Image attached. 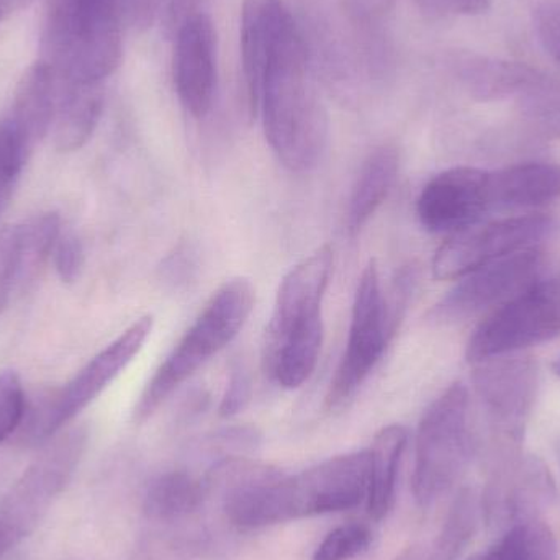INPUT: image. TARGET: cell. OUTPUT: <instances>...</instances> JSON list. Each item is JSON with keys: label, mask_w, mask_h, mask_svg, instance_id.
Masks as SVG:
<instances>
[{"label": "cell", "mask_w": 560, "mask_h": 560, "mask_svg": "<svg viewBox=\"0 0 560 560\" xmlns=\"http://www.w3.org/2000/svg\"><path fill=\"white\" fill-rule=\"evenodd\" d=\"M127 16L117 0H52L45 61L59 81L104 84L124 56Z\"/></svg>", "instance_id": "3"}, {"label": "cell", "mask_w": 560, "mask_h": 560, "mask_svg": "<svg viewBox=\"0 0 560 560\" xmlns=\"http://www.w3.org/2000/svg\"><path fill=\"white\" fill-rule=\"evenodd\" d=\"M542 255L538 248L515 253L464 276L431 310V322L456 325L497 308L539 279Z\"/></svg>", "instance_id": "11"}, {"label": "cell", "mask_w": 560, "mask_h": 560, "mask_svg": "<svg viewBox=\"0 0 560 560\" xmlns=\"http://www.w3.org/2000/svg\"><path fill=\"white\" fill-rule=\"evenodd\" d=\"M323 315L293 326L278 338H266L265 371L279 387L293 390L302 387L318 364L322 352Z\"/></svg>", "instance_id": "18"}, {"label": "cell", "mask_w": 560, "mask_h": 560, "mask_svg": "<svg viewBox=\"0 0 560 560\" xmlns=\"http://www.w3.org/2000/svg\"><path fill=\"white\" fill-rule=\"evenodd\" d=\"M56 112L55 144L61 153L81 150L97 128L104 112V85L62 82Z\"/></svg>", "instance_id": "21"}, {"label": "cell", "mask_w": 560, "mask_h": 560, "mask_svg": "<svg viewBox=\"0 0 560 560\" xmlns=\"http://www.w3.org/2000/svg\"><path fill=\"white\" fill-rule=\"evenodd\" d=\"M59 94L58 75L45 59L26 69L16 88L9 120L32 150L55 124Z\"/></svg>", "instance_id": "19"}, {"label": "cell", "mask_w": 560, "mask_h": 560, "mask_svg": "<svg viewBox=\"0 0 560 560\" xmlns=\"http://www.w3.org/2000/svg\"><path fill=\"white\" fill-rule=\"evenodd\" d=\"M258 112L266 140L283 167L305 173L319 163L328 143V115L299 28L290 33L262 74Z\"/></svg>", "instance_id": "2"}, {"label": "cell", "mask_w": 560, "mask_h": 560, "mask_svg": "<svg viewBox=\"0 0 560 560\" xmlns=\"http://www.w3.org/2000/svg\"><path fill=\"white\" fill-rule=\"evenodd\" d=\"M559 456H560V447H559Z\"/></svg>", "instance_id": "42"}, {"label": "cell", "mask_w": 560, "mask_h": 560, "mask_svg": "<svg viewBox=\"0 0 560 560\" xmlns=\"http://www.w3.org/2000/svg\"><path fill=\"white\" fill-rule=\"evenodd\" d=\"M480 510V502L472 490H463L454 500L443 532L434 545V560H456L464 551L477 528V513Z\"/></svg>", "instance_id": "28"}, {"label": "cell", "mask_w": 560, "mask_h": 560, "mask_svg": "<svg viewBox=\"0 0 560 560\" xmlns=\"http://www.w3.org/2000/svg\"><path fill=\"white\" fill-rule=\"evenodd\" d=\"M32 148L23 140L12 121L0 125V213L5 209L22 174Z\"/></svg>", "instance_id": "29"}, {"label": "cell", "mask_w": 560, "mask_h": 560, "mask_svg": "<svg viewBox=\"0 0 560 560\" xmlns=\"http://www.w3.org/2000/svg\"><path fill=\"white\" fill-rule=\"evenodd\" d=\"M151 329L153 316H141L104 351L91 359L65 387L43 395L30 410L26 408L20 440L28 446L51 441L131 364L150 338Z\"/></svg>", "instance_id": "8"}, {"label": "cell", "mask_w": 560, "mask_h": 560, "mask_svg": "<svg viewBox=\"0 0 560 560\" xmlns=\"http://www.w3.org/2000/svg\"><path fill=\"white\" fill-rule=\"evenodd\" d=\"M217 81V32L212 20L197 12L177 26L174 48V85L187 114L194 118L209 115Z\"/></svg>", "instance_id": "15"}, {"label": "cell", "mask_w": 560, "mask_h": 560, "mask_svg": "<svg viewBox=\"0 0 560 560\" xmlns=\"http://www.w3.org/2000/svg\"><path fill=\"white\" fill-rule=\"evenodd\" d=\"M555 493L551 472L538 457L510 454L493 470L480 499V512L490 526L505 532L516 523L539 518Z\"/></svg>", "instance_id": "13"}, {"label": "cell", "mask_w": 560, "mask_h": 560, "mask_svg": "<svg viewBox=\"0 0 560 560\" xmlns=\"http://www.w3.org/2000/svg\"><path fill=\"white\" fill-rule=\"evenodd\" d=\"M299 28L283 0H245L242 9L243 84L246 105L252 117L258 114L259 84L272 56Z\"/></svg>", "instance_id": "16"}, {"label": "cell", "mask_w": 560, "mask_h": 560, "mask_svg": "<svg viewBox=\"0 0 560 560\" xmlns=\"http://www.w3.org/2000/svg\"><path fill=\"white\" fill-rule=\"evenodd\" d=\"M492 210L490 173L477 167L443 171L421 190L417 215L427 232L453 235Z\"/></svg>", "instance_id": "14"}, {"label": "cell", "mask_w": 560, "mask_h": 560, "mask_svg": "<svg viewBox=\"0 0 560 560\" xmlns=\"http://www.w3.org/2000/svg\"><path fill=\"white\" fill-rule=\"evenodd\" d=\"M408 444V431L400 424L382 428L375 434L369 450L371 472H369L368 509L375 522L390 513L397 490L398 470Z\"/></svg>", "instance_id": "23"}, {"label": "cell", "mask_w": 560, "mask_h": 560, "mask_svg": "<svg viewBox=\"0 0 560 560\" xmlns=\"http://www.w3.org/2000/svg\"><path fill=\"white\" fill-rule=\"evenodd\" d=\"M413 287L415 272L404 269L387 299L382 292L377 265L371 261L365 266L352 302L345 354L326 395L329 410H342L368 381L397 332Z\"/></svg>", "instance_id": "4"}, {"label": "cell", "mask_w": 560, "mask_h": 560, "mask_svg": "<svg viewBox=\"0 0 560 560\" xmlns=\"http://www.w3.org/2000/svg\"><path fill=\"white\" fill-rule=\"evenodd\" d=\"M560 332V279H538L492 310L467 342L477 365L542 345Z\"/></svg>", "instance_id": "9"}, {"label": "cell", "mask_w": 560, "mask_h": 560, "mask_svg": "<svg viewBox=\"0 0 560 560\" xmlns=\"http://www.w3.org/2000/svg\"><path fill=\"white\" fill-rule=\"evenodd\" d=\"M535 28L545 51L560 65V3L539 7Z\"/></svg>", "instance_id": "35"}, {"label": "cell", "mask_w": 560, "mask_h": 560, "mask_svg": "<svg viewBox=\"0 0 560 560\" xmlns=\"http://www.w3.org/2000/svg\"><path fill=\"white\" fill-rule=\"evenodd\" d=\"M470 560H558V542L541 518L510 526L495 545Z\"/></svg>", "instance_id": "27"}, {"label": "cell", "mask_w": 560, "mask_h": 560, "mask_svg": "<svg viewBox=\"0 0 560 560\" xmlns=\"http://www.w3.org/2000/svg\"><path fill=\"white\" fill-rule=\"evenodd\" d=\"M368 451L336 456L295 476L278 472L236 493L233 525L243 532L355 509L368 500Z\"/></svg>", "instance_id": "1"}, {"label": "cell", "mask_w": 560, "mask_h": 560, "mask_svg": "<svg viewBox=\"0 0 560 560\" xmlns=\"http://www.w3.org/2000/svg\"><path fill=\"white\" fill-rule=\"evenodd\" d=\"M255 289L246 279L223 283L144 387L135 420L143 423L190 375L226 348L248 322Z\"/></svg>", "instance_id": "5"}, {"label": "cell", "mask_w": 560, "mask_h": 560, "mask_svg": "<svg viewBox=\"0 0 560 560\" xmlns=\"http://www.w3.org/2000/svg\"><path fill=\"white\" fill-rule=\"evenodd\" d=\"M52 259H55L56 272L62 282H75L84 266V246L81 240L72 233L59 236L52 252Z\"/></svg>", "instance_id": "33"}, {"label": "cell", "mask_w": 560, "mask_h": 560, "mask_svg": "<svg viewBox=\"0 0 560 560\" xmlns=\"http://www.w3.org/2000/svg\"><path fill=\"white\" fill-rule=\"evenodd\" d=\"M472 451L469 390L457 382L428 407L418 424L411 486L421 509L456 486Z\"/></svg>", "instance_id": "6"}, {"label": "cell", "mask_w": 560, "mask_h": 560, "mask_svg": "<svg viewBox=\"0 0 560 560\" xmlns=\"http://www.w3.org/2000/svg\"><path fill=\"white\" fill-rule=\"evenodd\" d=\"M552 369H555L556 375H559L560 377V355L556 359L555 364H552Z\"/></svg>", "instance_id": "39"}, {"label": "cell", "mask_w": 560, "mask_h": 560, "mask_svg": "<svg viewBox=\"0 0 560 560\" xmlns=\"http://www.w3.org/2000/svg\"><path fill=\"white\" fill-rule=\"evenodd\" d=\"M16 282V225L0 230V315L9 305Z\"/></svg>", "instance_id": "32"}, {"label": "cell", "mask_w": 560, "mask_h": 560, "mask_svg": "<svg viewBox=\"0 0 560 560\" xmlns=\"http://www.w3.org/2000/svg\"><path fill=\"white\" fill-rule=\"evenodd\" d=\"M203 0H167V16L171 25L176 28L184 20L199 12V5Z\"/></svg>", "instance_id": "37"}, {"label": "cell", "mask_w": 560, "mask_h": 560, "mask_svg": "<svg viewBox=\"0 0 560 560\" xmlns=\"http://www.w3.org/2000/svg\"><path fill=\"white\" fill-rule=\"evenodd\" d=\"M398 166V151L390 144L377 148L369 154L359 171L349 200L348 229L351 235H358L390 196L397 180Z\"/></svg>", "instance_id": "22"}, {"label": "cell", "mask_w": 560, "mask_h": 560, "mask_svg": "<svg viewBox=\"0 0 560 560\" xmlns=\"http://www.w3.org/2000/svg\"><path fill=\"white\" fill-rule=\"evenodd\" d=\"M546 215H520L492 222H476L453 233L433 259L438 280H459L476 269L515 253L538 248L551 233Z\"/></svg>", "instance_id": "10"}, {"label": "cell", "mask_w": 560, "mask_h": 560, "mask_svg": "<svg viewBox=\"0 0 560 560\" xmlns=\"http://www.w3.org/2000/svg\"><path fill=\"white\" fill-rule=\"evenodd\" d=\"M26 415L25 392L16 372L0 374V443L19 433Z\"/></svg>", "instance_id": "31"}, {"label": "cell", "mask_w": 560, "mask_h": 560, "mask_svg": "<svg viewBox=\"0 0 560 560\" xmlns=\"http://www.w3.org/2000/svg\"><path fill=\"white\" fill-rule=\"evenodd\" d=\"M88 447V431L74 428L48 441L0 502V560L35 533L65 493Z\"/></svg>", "instance_id": "7"}, {"label": "cell", "mask_w": 560, "mask_h": 560, "mask_svg": "<svg viewBox=\"0 0 560 560\" xmlns=\"http://www.w3.org/2000/svg\"><path fill=\"white\" fill-rule=\"evenodd\" d=\"M252 400V375L238 364L230 372L229 385L220 404V417L230 418L245 410Z\"/></svg>", "instance_id": "34"}, {"label": "cell", "mask_w": 560, "mask_h": 560, "mask_svg": "<svg viewBox=\"0 0 560 560\" xmlns=\"http://www.w3.org/2000/svg\"><path fill=\"white\" fill-rule=\"evenodd\" d=\"M397 560H434L433 555H424L421 549H408L407 552L400 556Z\"/></svg>", "instance_id": "38"}, {"label": "cell", "mask_w": 560, "mask_h": 560, "mask_svg": "<svg viewBox=\"0 0 560 560\" xmlns=\"http://www.w3.org/2000/svg\"><path fill=\"white\" fill-rule=\"evenodd\" d=\"M474 385L493 433L510 446H518L535 404L538 368L525 358H495L477 364Z\"/></svg>", "instance_id": "12"}, {"label": "cell", "mask_w": 560, "mask_h": 560, "mask_svg": "<svg viewBox=\"0 0 560 560\" xmlns=\"http://www.w3.org/2000/svg\"><path fill=\"white\" fill-rule=\"evenodd\" d=\"M560 199V166L555 163L513 164L490 173L492 210L533 209Z\"/></svg>", "instance_id": "20"}, {"label": "cell", "mask_w": 560, "mask_h": 560, "mask_svg": "<svg viewBox=\"0 0 560 560\" xmlns=\"http://www.w3.org/2000/svg\"><path fill=\"white\" fill-rule=\"evenodd\" d=\"M332 259V249L323 246L290 269L280 282L266 336H278L299 323L322 315L323 296L331 276Z\"/></svg>", "instance_id": "17"}, {"label": "cell", "mask_w": 560, "mask_h": 560, "mask_svg": "<svg viewBox=\"0 0 560 560\" xmlns=\"http://www.w3.org/2000/svg\"><path fill=\"white\" fill-rule=\"evenodd\" d=\"M9 9V0H0V15H2L3 10Z\"/></svg>", "instance_id": "40"}, {"label": "cell", "mask_w": 560, "mask_h": 560, "mask_svg": "<svg viewBox=\"0 0 560 560\" xmlns=\"http://www.w3.org/2000/svg\"><path fill=\"white\" fill-rule=\"evenodd\" d=\"M61 236V219L48 212L16 225V282L15 289L32 285L43 266L55 252Z\"/></svg>", "instance_id": "26"}, {"label": "cell", "mask_w": 560, "mask_h": 560, "mask_svg": "<svg viewBox=\"0 0 560 560\" xmlns=\"http://www.w3.org/2000/svg\"><path fill=\"white\" fill-rule=\"evenodd\" d=\"M209 497L206 482L186 470H170L151 480L143 512L154 523H174L194 515Z\"/></svg>", "instance_id": "24"}, {"label": "cell", "mask_w": 560, "mask_h": 560, "mask_svg": "<svg viewBox=\"0 0 560 560\" xmlns=\"http://www.w3.org/2000/svg\"><path fill=\"white\" fill-rule=\"evenodd\" d=\"M372 529L365 523H346L332 529L316 548L313 560H352L372 545Z\"/></svg>", "instance_id": "30"}, {"label": "cell", "mask_w": 560, "mask_h": 560, "mask_svg": "<svg viewBox=\"0 0 560 560\" xmlns=\"http://www.w3.org/2000/svg\"><path fill=\"white\" fill-rule=\"evenodd\" d=\"M25 0H9V7H12V3H23Z\"/></svg>", "instance_id": "41"}, {"label": "cell", "mask_w": 560, "mask_h": 560, "mask_svg": "<svg viewBox=\"0 0 560 560\" xmlns=\"http://www.w3.org/2000/svg\"><path fill=\"white\" fill-rule=\"evenodd\" d=\"M453 68L467 89L482 98L525 95L541 79L526 66L489 61L479 56H457Z\"/></svg>", "instance_id": "25"}, {"label": "cell", "mask_w": 560, "mask_h": 560, "mask_svg": "<svg viewBox=\"0 0 560 560\" xmlns=\"http://www.w3.org/2000/svg\"><path fill=\"white\" fill-rule=\"evenodd\" d=\"M431 9L451 15H482L492 7V0H427Z\"/></svg>", "instance_id": "36"}]
</instances>
